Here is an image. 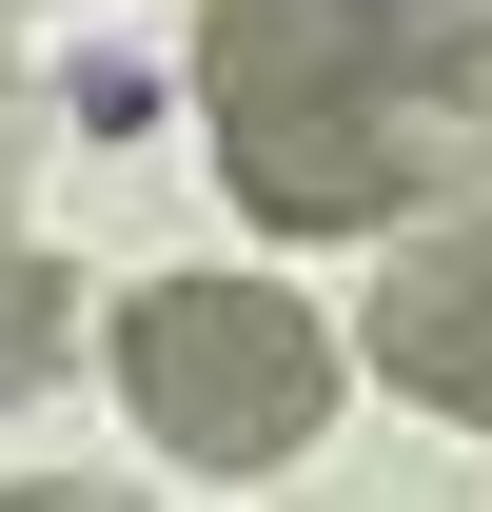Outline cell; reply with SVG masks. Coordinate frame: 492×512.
Segmentation results:
<instances>
[{
	"label": "cell",
	"instance_id": "cell-4",
	"mask_svg": "<svg viewBox=\"0 0 492 512\" xmlns=\"http://www.w3.org/2000/svg\"><path fill=\"white\" fill-rule=\"evenodd\" d=\"M60 316H79V296H60V256H20V237H0V394H40V375H60Z\"/></svg>",
	"mask_w": 492,
	"mask_h": 512
},
{
	"label": "cell",
	"instance_id": "cell-2",
	"mask_svg": "<svg viewBox=\"0 0 492 512\" xmlns=\"http://www.w3.org/2000/svg\"><path fill=\"white\" fill-rule=\"evenodd\" d=\"M99 355H119L138 434L178 453V473H276V453H315V414H335V335H315L276 276H138L119 316H99Z\"/></svg>",
	"mask_w": 492,
	"mask_h": 512
},
{
	"label": "cell",
	"instance_id": "cell-1",
	"mask_svg": "<svg viewBox=\"0 0 492 512\" xmlns=\"http://www.w3.org/2000/svg\"><path fill=\"white\" fill-rule=\"evenodd\" d=\"M197 119L256 237H374L492 158V0H217Z\"/></svg>",
	"mask_w": 492,
	"mask_h": 512
},
{
	"label": "cell",
	"instance_id": "cell-3",
	"mask_svg": "<svg viewBox=\"0 0 492 512\" xmlns=\"http://www.w3.org/2000/svg\"><path fill=\"white\" fill-rule=\"evenodd\" d=\"M374 375L414 414H453V434H492V217H453V237H414L374 276Z\"/></svg>",
	"mask_w": 492,
	"mask_h": 512
}]
</instances>
